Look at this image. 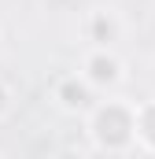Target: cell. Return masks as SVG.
<instances>
[{"label":"cell","mask_w":155,"mask_h":159,"mask_svg":"<svg viewBox=\"0 0 155 159\" xmlns=\"http://www.w3.org/2000/svg\"><path fill=\"white\" fill-rule=\"evenodd\" d=\"M133 144L155 148V100L133 107Z\"/></svg>","instance_id":"5"},{"label":"cell","mask_w":155,"mask_h":159,"mask_svg":"<svg viewBox=\"0 0 155 159\" xmlns=\"http://www.w3.org/2000/svg\"><path fill=\"white\" fill-rule=\"evenodd\" d=\"M122 78H126L122 59L111 48H92L89 52V59H85V81H89V89H107V85H118Z\"/></svg>","instance_id":"2"},{"label":"cell","mask_w":155,"mask_h":159,"mask_svg":"<svg viewBox=\"0 0 155 159\" xmlns=\"http://www.w3.org/2000/svg\"><path fill=\"white\" fill-rule=\"evenodd\" d=\"M92 137H96V144L107 148V152L129 148V144H133V107H126V104H118V100L96 107V111H92Z\"/></svg>","instance_id":"1"},{"label":"cell","mask_w":155,"mask_h":159,"mask_svg":"<svg viewBox=\"0 0 155 159\" xmlns=\"http://www.w3.org/2000/svg\"><path fill=\"white\" fill-rule=\"evenodd\" d=\"M59 104L67 107V111H89L92 107V89H89V81L81 78H67L59 81Z\"/></svg>","instance_id":"4"},{"label":"cell","mask_w":155,"mask_h":159,"mask_svg":"<svg viewBox=\"0 0 155 159\" xmlns=\"http://www.w3.org/2000/svg\"><path fill=\"white\" fill-rule=\"evenodd\" d=\"M4 111H7V89L0 85V115H4Z\"/></svg>","instance_id":"6"},{"label":"cell","mask_w":155,"mask_h":159,"mask_svg":"<svg viewBox=\"0 0 155 159\" xmlns=\"http://www.w3.org/2000/svg\"><path fill=\"white\" fill-rule=\"evenodd\" d=\"M59 159H81V156H74V152H63V156H59Z\"/></svg>","instance_id":"7"},{"label":"cell","mask_w":155,"mask_h":159,"mask_svg":"<svg viewBox=\"0 0 155 159\" xmlns=\"http://www.w3.org/2000/svg\"><path fill=\"white\" fill-rule=\"evenodd\" d=\"M122 34V26H118L115 11H92V19H89V41L96 44V48H111Z\"/></svg>","instance_id":"3"}]
</instances>
